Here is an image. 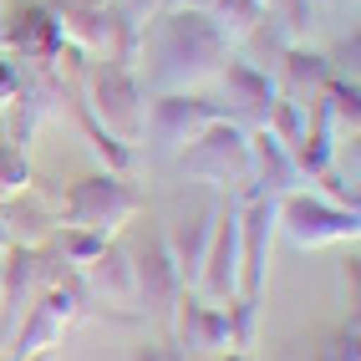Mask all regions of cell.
I'll use <instances>...</instances> for the list:
<instances>
[{"instance_id":"cell-11","label":"cell","mask_w":361,"mask_h":361,"mask_svg":"<svg viewBox=\"0 0 361 361\" xmlns=\"http://www.w3.org/2000/svg\"><path fill=\"white\" fill-rule=\"evenodd\" d=\"M173 321H178V351L183 356H214V351H234V331H229V305H214L199 290H183L173 300Z\"/></svg>"},{"instance_id":"cell-21","label":"cell","mask_w":361,"mask_h":361,"mask_svg":"<svg viewBox=\"0 0 361 361\" xmlns=\"http://www.w3.org/2000/svg\"><path fill=\"white\" fill-rule=\"evenodd\" d=\"M321 361H356V326L341 331V336H331V346L321 351Z\"/></svg>"},{"instance_id":"cell-23","label":"cell","mask_w":361,"mask_h":361,"mask_svg":"<svg viewBox=\"0 0 361 361\" xmlns=\"http://www.w3.org/2000/svg\"><path fill=\"white\" fill-rule=\"evenodd\" d=\"M133 361H194V356H183L178 346H142L133 351Z\"/></svg>"},{"instance_id":"cell-1","label":"cell","mask_w":361,"mask_h":361,"mask_svg":"<svg viewBox=\"0 0 361 361\" xmlns=\"http://www.w3.org/2000/svg\"><path fill=\"white\" fill-rule=\"evenodd\" d=\"M137 61L153 92H188L229 61V31L209 11L158 6L137 31Z\"/></svg>"},{"instance_id":"cell-10","label":"cell","mask_w":361,"mask_h":361,"mask_svg":"<svg viewBox=\"0 0 361 361\" xmlns=\"http://www.w3.org/2000/svg\"><path fill=\"white\" fill-rule=\"evenodd\" d=\"M0 46L16 51V56H26V61H56L61 46H66L61 16L36 6V0H16L11 16L0 20Z\"/></svg>"},{"instance_id":"cell-26","label":"cell","mask_w":361,"mask_h":361,"mask_svg":"<svg viewBox=\"0 0 361 361\" xmlns=\"http://www.w3.org/2000/svg\"><path fill=\"white\" fill-rule=\"evenodd\" d=\"M158 6H173V11H219V0H158Z\"/></svg>"},{"instance_id":"cell-27","label":"cell","mask_w":361,"mask_h":361,"mask_svg":"<svg viewBox=\"0 0 361 361\" xmlns=\"http://www.w3.org/2000/svg\"><path fill=\"white\" fill-rule=\"evenodd\" d=\"M204 361H255L250 351H214V356H204Z\"/></svg>"},{"instance_id":"cell-18","label":"cell","mask_w":361,"mask_h":361,"mask_svg":"<svg viewBox=\"0 0 361 361\" xmlns=\"http://www.w3.org/2000/svg\"><path fill=\"white\" fill-rule=\"evenodd\" d=\"M219 77H224V87H229V102L250 107V112H259V117H264V107L280 97L275 77H270L264 66H255L250 56H229V61L219 66Z\"/></svg>"},{"instance_id":"cell-5","label":"cell","mask_w":361,"mask_h":361,"mask_svg":"<svg viewBox=\"0 0 361 361\" xmlns=\"http://www.w3.org/2000/svg\"><path fill=\"white\" fill-rule=\"evenodd\" d=\"M87 112L117 137V142H137L142 137V117H148V97L133 66L102 61L92 71V92H87Z\"/></svg>"},{"instance_id":"cell-19","label":"cell","mask_w":361,"mask_h":361,"mask_svg":"<svg viewBox=\"0 0 361 361\" xmlns=\"http://www.w3.org/2000/svg\"><path fill=\"white\" fill-rule=\"evenodd\" d=\"M82 128H87L92 148H97V158L112 168V173H128V168H133V142H117V137H112V133H107V128H102L87 107H82Z\"/></svg>"},{"instance_id":"cell-8","label":"cell","mask_w":361,"mask_h":361,"mask_svg":"<svg viewBox=\"0 0 361 361\" xmlns=\"http://www.w3.org/2000/svg\"><path fill=\"white\" fill-rule=\"evenodd\" d=\"M194 290L214 305L239 300V199L219 204V224H214V239H209V255H204Z\"/></svg>"},{"instance_id":"cell-16","label":"cell","mask_w":361,"mask_h":361,"mask_svg":"<svg viewBox=\"0 0 361 361\" xmlns=\"http://www.w3.org/2000/svg\"><path fill=\"white\" fill-rule=\"evenodd\" d=\"M82 290L107 295V300H137V280H133V255H128V245L107 239V245L97 250V259L82 264Z\"/></svg>"},{"instance_id":"cell-15","label":"cell","mask_w":361,"mask_h":361,"mask_svg":"<svg viewBox=\"0 0 361 361\" xmlns=\"http://www.w3.org/2000/svg\"><path fill=\"white\" fill-rule=\"evenodd\" d=\"M336 77V66H331V56H321V51H305V46L295 41V46H285L280 51V97H290V102H305L310 107V97H321V87Z\"/></svg>"},{"instance_id":"cell-12","label":"cell","mask_w":361,"mask_h":361,"mask_svg":"<svg viewBox=\"0 0 361 361\" xmlns=\"http://www.w3.org/2000/svg\"><path fill=\"white\" fill-rule=\"evenodd\" d=\"M133 255V280H137V300H148V310H173V300L188 290L183 275H178V259L173 250H168V234L153 229L148 239H142Z\"/></svg>"},{"instance_id":"cell-30","label":"cell","mask_w":361,"mask_h":361,"mask_svg":"<svg viewBox=\"0 0 361 361\" xmlns=\"http://www.w3.org/2000/svg\"><path fill=\"white\" fill-rule=\"evenodd\" d=\"M0 199H6V194H0Z\"/></svg>"},{"instance_id":"cell-14","label":"cell","mask_w":361,"mask_h":361,"mask_svg":"<svg viewBox=\"0 0 361 361\" xmlns=\"http://www.w3.org/2000/svg\"><path fill=\"white\" fill-rule=\"evenodd\" d=\"M36 275H41L36 245H11L6 259H0V341L16 336L20 316H26V300L36 290Z\"/></svg>"},{"instance_id":"cell-3","label":"cell","mask_w":361,"mask_h":361,"mask_svg":"<svg viewBox=\"0 0 361 361\" xmlns=\"http://www.w3.org/2000/svg\"><path fill=\"white\" fill-rule=\"evenodd\" d=\"M178 168L194 173V178H204V183H214L219 194L224 188H245L250 194V128L234 123V117L209 123L199 137H188Z\"/></svg>"},{"instance_id":"cell-17","label":"cell","mask_w":361,"mask_h":361,"mask_svg":"<svg viewBox=\"0 0 361 361\" xmlns=\"http://www.w3.org/2000/svg\"><path fill=\"white\" fill-rule=\"evenodd\" d=\"M219 204L224 199H214L194 224L183 219V229L178 234H168V250H173V259H178V275H183V285L194 290V280H199V270H204V255H209V239H214V224H219Z\"/></svg>"},{"instance_id":"cell-6","label":"cell","mask_w":361,"mask_h":361,"mask_svg":"<svg viewBox=\"0 0 361 361\" xmlns=\"http://www.w3.org/2000/svg\"><path fill=\"white\" fill-rule=\"evenodd\" d=\"M280 229L295 239L300 250H321V245H356V209L336 204L326 194H285L280 199Z\"/></svg>"},{"instance_id":"cell-4","label":"cell","mask_w":361,"mask_h":361,"mask_svg":"<svg viewBox=\"0 0 361 361\" xmlns=\"http://www.w3.org/2000/svg\"><path fill=\"white\" fill-rule=\"evenodd\" d=\"M82 300H87V290H82V275H61L56 285H46L41 290V300L20 316V326H16V336H11V356L6 361H26V356H36V351H51V346H61V336H66V326L82 316Z\"/></svg>"},{"instance_id":"cell-13","label":"cell","mask_w":361,"mask_h":361,"mask_svg":"<svg viewBox=\"0 0 361 361\" xmlns=\"http://www.w3.org/2000/svg\"><path fill=\"white\" fill-rule=\"evenodd\" d=\"M300 183H305V173H300L295 153L285 148V142H280L270 128L250 133V194L285 199V194H295Z\"/></svg>"},{"instance_id":"cell-25","label":"cell","mask_w":361,"mask_h":361,"mask_svg":"<svg viewBox=\"0 0 361 361\" xmlns=\"http://www.w3.org/2000/svg\"><path fill=\"white\" fill-rule=\"evenodd\" d=\"M56 6V16H71V11H102L107 0H51Z\"/></svg>"},{"instance_id":"cell-22","label":"cell","mask_w":361,"mask_h":361,"mask_svg":"<svg viewBox=\"0 0 361 361\" xmlns=\"http://www.w3.org/2000/svg\"><path fill=\"white\" fill-rule=\"evenodd\" d=\"M16 92H20V71H16L11 56H0V102H11Z\"/></svg>"},{"instance_id":"cell-7","label":"cell","mask_w":361,"mask_h":361,"mask_svg":"<svg viewBox=\"0 0 361 361\" xmlns=\"http://www.w3.org/2000/svg\"><path fill=\"white\" fill-rule=\"evenodd\" d=\"M275 229H280V199L245 194V204H239V300H259Z\"/></svg>"},{"instance_id":"cell-28","label":"cell","mask_w":361,"mask_h":361,"mask_svg":"<svg viewBox=\"0 0 361 361\" xmlns=\"http://www.w3.org/2000/svg\"><path fill=\"white\" fill-rule=\"evenodd\" d=\"M26 361H61V356H56V346H51V351H36V356H26Z\"/></svg>"},{"instance_id":"cell-24","label":"cell","mask_w":361,"mask_h":361,"mask_svg":"<svg viewBox=\"0 0 361 361\" xmlns=\"http://www.w3.org/2000/svg\"><path fill=\"white\" fill-rule=\"evenodd\" d=\"M117 11L133 16V20H142V16H153V11H158V0H117Z\"/></svg>"},{"instance_id":"cell-9","label":"cell","mask_w":361,"mask_h":361,"mask_svg":"<svg viewBox=\"0 0 361 361\" xmlns=\"http://www.w3.org/2000/svg\"><path fill=\"white\" fill-rule=\"evenodd\" d=\"M229 117V107H214L204 97H188V92H158L148 102V117H142V133H148L158 148H178V142L199 137L209 123Z\"/></svg>"},{"instance_id":"cell-29","label":"cell","mask_w":361,"mask_h":361,"mask_svg":"<svg viewBox=\"0 0 361 361\" xmlns=\"http://www.w3.org/2000/svg\"><path fill=\"white\" fill-rule=\"evenodd\" d=\"M11 250V234H6V224H0V255H6Z\"/></svg>"},{"instance_id":"cell-2","label":"cell","mask_w":361,"mask_h":361,"mask_svg":"<svg viewBox=\"0 0 361 361\" xmlns=\"http://www.w3.org/2000/svg\"><path fill=\"white\" fill-rule=\"evenodd\" d=\"M142 214V194L123 178V173H92L82 183H71L66 188V199H61V224L71 229H87V234H102L112 239L123 224H133Z\"/></svg>"},{"instance_id":"cell-20","label":"cell","mask_w":361,"mask_h":361,"mask_svg":"<svg viewBox=\"0 0 361 361\" xmlns=\"http://www.w3.org/2000/svg\"><path fill=\"white\" fill-rule=\"evenodd\" d=\"M102 245H107L102 234H87V229H71V224H61V234H56V250H61V259L71 264V270H82L87 259H97Z\"/></svg>"}]
</instances>
